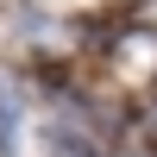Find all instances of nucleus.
<instances>
[{
	"instance_id": "1",
	"label": "nucleus",
	"mask_w": 157,
	"mask_h": 157,
	"mask_svg": "<svg viewBox=\"0 0 157 157\" xmlns=\"http://www.w3.org/2000/svg\"><path fill=\"white\" fill-rule=\"evenodd\" d=\"M132 138H138V145H145V151L157 157V94H151V101H145V107H138V113H132Z\"/></svg>"
},
{
	"instance_id": "2",
	"label": "nucleus",
	"mask_w": 157,
	"mask_h": 157,
	"mask_svg": "<svg viewBox=\"0 0 157 157\" xmlns=\"http://www.w3.org/2000/svg\"><path fill=\"white\" fill-rule=\"evenodd\" d=\"M13 151V101H0V157Z\"/></svg>"
}]
</instances>
